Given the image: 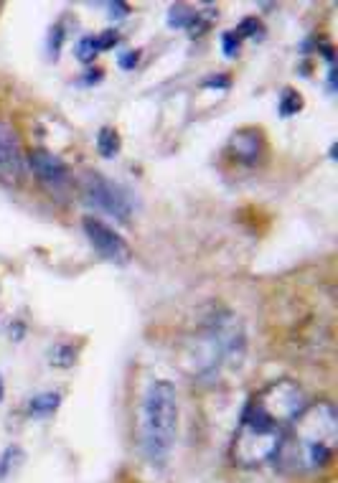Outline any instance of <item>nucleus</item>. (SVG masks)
Listing matches in <instances>:
<instances>
[{
  "label": "nucleus",
  "mask_w": 338,
  "mask_h": 483,
  "mask_svg": "<svg viewBox=\"0 0 338 483\" xmlns=\"http://www.w3.org/2000/svg\"><path fill=\"white\" fill-rule=\"evenodd\" d=\"M28 166L38 175L43 186H49L51 191H64L71 184V171L59 155H54L49 150H31L28 153Z\"/></svg>",
  "instance_id": "6e6552de"
},
{
  "label": "nucleus",
  "mask_w": 338,
  "mask_h": 483,
  "mask_svg": "<svg viewBox=\"0 0 338 483\" xmlns=\"http://www.w3.org/2000/svg\"><path fill=\"white\" fill-rule=\"evenodd\" d=\"M229 84H232V79L227 74H214L203 79V87H216V89H229Z\"/></svg>",
  "instance_id": "5701e85b"
},
{
  "label": "nucleus",
  "mask_w": 338,
  "mask_h": 483,
  "mask_svg": "<svg viewBox=\"0 0 338 483\" xmlns=\"http://www.w3.org/2000/svg\"><path fill=\"white\" fill-rule=\"evenodd\" d=\"M227 153L239 166H257L264 158V133L260 127H239L237 133L229 138Z\"/></svg>",
  "instance_id": "1a4fd4ad"
},
{
  "label": "nucleus",
  "mask_w": 338,
  "mask_h": 483,
  "mask_svg": "<svg viewBox=\"0 0 338 483\" xmlns=\"http://www.w3.org/2000/svg\"><path fill=\"white\" fill-rule=\"evenodd\" d=\"M97 54H100V46H97L94 36H84V39L76 41V58L82 64H92L94 58H97Z\"/></svg>",
  "instance_id": "a211bd4d"
},
{
  "label": "nucleus",
  "mask_w": 338,
  "mask_h": 483,
  "mask_svg": "<svg viewBox=\"0 0 338 483\" xmlns=\"http://www.w3.org/2000/svg\"><path fill=\"white\" fill-rule=\"evenodd\" d=\"M5 397V384H3V374H0V402Z\"/></svg>",
  "instance_id": "a878e982"
},
{
  "label": "nucleus",
  "mask_w": 338,
  "mask_h": 483,
  "mask_svg": "<svg viewBox=\"0 0 338 483\" xmlns=\"http://www.w3.org/2000/svg\"><path fill=\"white\" fill-rule=\"evenodd\" d=\"M338 448V412L328 400L308 402L290 422L272 463L282 473L305 475L328 468Z\"/></svg>",
  "instance_id": "f03ea898"
},
{
  "label": "nucleus",
  "mask_w": 338,
  "mask_h": 483,
  "mask_svg": "<svg viewBox=\"0 0 338 483\" xmlns=\"http://www.w3.org/2000/svg\"><path fill=\"white\" fill-rule=\"evenodd\" d=\"M87 79H84V84H100L102 82V76H104V72H102V69H89V72H87Z\"/></svg>",
  "instance_id": "393cba45"
},
{
  "label": "nucleus",
  "mask_w": 338,
  "mask_h": 483,
  "mask_svg": "<svg viewBox=\"0 0 338 483\" xmlns=\"http://www.w3.org/2000/svg\"><path fill=\"white\" fill-rule=\"evenodd\" d=\"M308 405L305 391L293 379H275L254 391L234 430L229 458L237 468H262L278 453L290 422Z\"/></svg>",
  "instance_id": "f257e3e1"
},
{
  "label": "nucleus",
  "mask_w": 338,
  "mask_h": 483,
  "mask_svg": "<svg viewBox=\"0 0 338 483\" xmlns=\"http://www.w3.org/2000/svg\"><path fill=\"white\" fill-rule=\"evenodd\" d=\"M216 18H219V10L214 8V6L194 8V16H191V21H188L186 31L191 34V39H199V36L212 31V25L216 23Z\"/></svg>",
  "instance_id": "f8f14e48"
},
{
  "label": "nucleus",
  "mask_w": 338,
  "mask_h": 483,
  "mask_svg": "<svg viewBox=\"0 0 338 483\" xmlns=\"http://www.w3.org/2000/svg\"><path fill=\"white\" fill-rule=\"evenodd\" d=\"M303 94L293 89V87H285L282 92H280V100H278V112L280 117H293L297 115L300 109H303Z\"/></svg>",
  "instance_id": "2eb2a0df"
},
{
  "label": "nucleus",
  "mask_w": 338,
  "mask_h": 483,
  "mask_svg": "<svg viewBox=\"0 0 338 483\" xmlns=\"http://www.w3.org/2000/svg\"><path fill=\"white\" fill-rule=\"evenodd\" d=\"M234 34H237L242 41H245V39H260V36L264 34V25L257 16H247L245 21L234 28Z\"/></svg>",
  "instance_id": "f3484780"
},
{
  "label": "nucleus",
  "mask_w": 338,
  "mask_h": 483,
  "mask_svg": "<svg viewBox=\"0 0 338 483\" xmlns=\"http://www.w3.org/2000/svg\"><path fill=\"white\" fill-rule=\"evenodd\" d=\"M247 351L245 328L229 310H216L201 323L191 341L183 346V369L199 382L219 376L224 367H239Z\"/></svg>",
  "instance_id": "7ed1b4c3"
},
{
  "label": "nucleus",
  "mask_w": 338,
  "mask_h": 483,
  "mask_svg": "<svg viewBox=\"0 0 338 483\" xmlns=\"http://www.w3.org/2000/svg\"><path fill=\"white\" fill-rule=\"evenodd\" d=\"M328 158H330V160H336V142H333V145H330V150H328Z\"/></svg>",
  "instance_id": "bb28decb"
},
{
  "label": "nucleus",
  "mask_w": 338,
  "mask_h": 483,
  "mask_svg": "<svg viewBox=\"0 0 338 483\" xmlns=\"http://www.w3.org/2000/svg\"><path fill=\"white\" fill-rule=\"evenodd\" d=\"M25 155L21 148L16 127L8 120H0V184L18 186L23 178Z\"/></svg>",
  "instance_id": "0eeeda50"
},
{
  "label": "nucleus",
  "mask_w": 338,
  "mask_h": 483,
  "mask_svg": "<svg viewBox=\"0 0 338 483\" xmlns=\"http://www.w3.org/2000/svg\"><path fill=\"white\" fill-rule=\"evenodd\" d=\"M137 61H140V51H125L122 56H117L120 69H135Z\"/></svg>",
  "instance_id": "4be33fe9"
},
{
  "label": "nucleus",
  "mask_w": 338,
  "mask_h": 483,
  "mask_svg": "<svg viewBox=\"0 0 338 483\" xmlns=\"http://www.w3.org/2000/svg\"><path fill=\"white\" fill-rule=\"evenodd\" d=\"M61 43H64V28L56 23L54 28H51V36H49V51H51V56H54V58L59 56Z\"/></svg>",
  "instance_id": "412c9836"
},
{
  "label": "nucleus",
  "mask_w": 338,
  "mask_h": 483,
  "mask_svg": "<svg viewBox=\"0 0 338 483\" xmlns=\"http://www.w3.org/2000/svg\"><path fill=\"white\" fill-rule=\"evenodd\" d=\"M221 49H224V54L229 58H237L239 51H242V39L234 31H227V34L221 36Z\"/></svg>",
  "instance_id": "6ab92c4d"
},
{
  "label": "nucleus",
  "mask_w": 338,
  "mask_h": 483,
  "mask_svg": "<svg viewBox=\"0 0 338 483\" xmlns=\"http://www.w3.org/2000/svg\"><path fill=\"white\" fill-rule=\"evenodd\" d=\"M97 39V46H100V54L102 51H110V49H115L120 43V34L117 31H102L100 36H94Z\"/></svg>",
  "instance_id": "aec40b11"
},
{
  "label": "nucleus",
  "mask_w": 338,
  "mask_h": 483,
  "mask_svg": "<svg viewBox=\"0 0 338 483\" xmlns=\"http://www.w3.org/2000/svg\"><path fill=\"white\" fill-rule=\"evenodd\" d=\"M76 358H79V349H74V343L59 341L46 349V361L54 369H74Z\"/></svg>",
  "instance_id": "9b49d317"
},
{
  "label": "nucleus",
  "mask_w": 338,
  "mask_h": 483,
  "mask_svg": "<svg viewBox=\"0 0 338 483\" xmlns=\"http://www.w3.org/2000/svg\"><path fill=\"white\" fill-rule=\"evenodd\" d=\"M191 16H194V8H191V6L176 3V6H170V10H168V25L170 28H183V31H186Z\"/></svg>",
  "instance_id": "dca6fc26"
},
{
  "label": "nucleus",
  "mask_w": 338,
  "mask_h": 483,
  "mask_svg": "<svg viewBox=\"0 0 338 483\" xmlns=\"http://www.w3.org/2000/svg\"><path fill=\"white\" fill-rule=\"evenodd\" d=\"M25 463V450L21 445H8L0 455V483L10 481L13 475L23 468Z\"/></svg>",
  "instance_id": "ddd939ff"
},
{
  "label": "nucleus",
  "mask_w": 338,
  "mask_h": 483,
  "mask_svg": "<svg viewBox=\"0 0 338 483\" xmlns=\"http://www.w3.org/2000/svg\"><path fill=\"white\" fill-rule=\"evenodd\" d=\"M140 453L150 468H166L178 438V391L168 379H153L137 409Z\"/></svg>",
  "instance_id": "20e7f679"
},
{
  "label": "nucleus",
  "mask_w": 338,
  "mask_h": 483,
  "mask_svg": "<svg viewBox=\"0 0 338 483\" xmlns=\"http://www.w3.org/2000/svg\"><path fill=\"white\" fill-rule=\"evenodd\" d=\"M59 407H61V391H41V394H34L28 400L25 412H28V417H36V420H49V417L56 415Z\"/></svg>",
  "instance_id": "9d476101"
},
{
  "label": "nucleus",
  "mask_w": 338,
  "mask_h": 483,
  "mask_svg": "<svg viewBox=\"0 0 338 483\" xmlns=\"http://www.w3.org/2000/svg\"><path fill=\"white\" fill-rule=\"evenodd\" d=\"M82 196H84V204L100 208L102 214L117 219L122 224H127L130 217H133V199H130V193L120 184H112L110 178H104L100 173H89L82 181Z\"/></svg>",
  "instance_id": "39448f33"
},
{
  "label": "nucleus",
  "mask_w": 338,
  "mask_h": 483,
  "mask_svg": "<svg viewBox=\"0 0 338 483\" xmlns=\"http://www.w3.org/2000/svg\"><path fill=\"white\" fill-rule=\"evenodd\" d=\"M97 153L102 158H115L120 153V133L115 127H100V133H97Z\"/></svg>",
  "instance_id": "4468645a"
},
{
  "label": "nucleus",
  "mask_w": 338,
  "mask_h": 483,
  "mask_svg": "<svg viewBox=\"0 0 338 483\" xmlns=\"http://www.w3.org/2000/svg\"><path fill=\"white\" fill-rule=\"evenodd\" d=\"M107 8H110L112 18H127V16H130V6H127V3H122V0H117V3H110Z\"/></svg>",
  "instance_id": "b1692460"
},
{
  "label": "nucleus",
  "mask_w": 338,
  "mask_h": 483,
  "mask_svg": "<svg viewBox=\"0 0 338 483\" xmlns=\"http://www.w3.org/2000/svg\"><path fill=\"white\" fill-rule=\"evenodd\" d=\"M82 229H84L89 244H92L94 250L100 252L107 262H112V265H130L133 250H130V244L122 239V234L115 232L110 224H104L102 219L84 217Z\"/></svg>",
  "instance_id": "423d86ee"
}]
</instances>
